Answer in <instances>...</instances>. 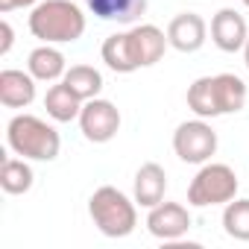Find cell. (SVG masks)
<instances>
[{"label": "cell", "mask_w": 249, "mask_h": 249, "mask_svg": "<svg viewBox=\"0 0 249 249\" xmlns=\"http://www.w3.org/2000/svg\"><path fill=\"white\" fill-rule=\"evenodd\" d=\"M6 144L15 156L33 161H53L62 150L59 132L36 114H15L6 126Z\"/></svg>", "instance_id": "2"}, {"label": "cell", "mask_w": 249, "mask_h": 249, "mask_svg": "<svg viewBox=\"0 0 249 249\" xmlns=\"http://www.w3.org/2000/svg\"><path fill=\"white\" fill-rule=\"evenodd\" d=\"M205 36H208V24L196 12H182L167 24V41L179 53H196L205 44Z\"/></svg>", "instance_id": "10"}, {"label": "cell", "mask_w": 249, "mask_h": 249, "mask_svg": "<svg viewBox=\"0 0 249 249\" xmlns=\"http://www.w3.org/2000/svg\"><path fill=\"white\" fill-rule=\"evenodd\" d=\"M65 82H68V88H71L82 103L100 97V91H103V73H100L97 68H91V65H73V68H68Z\"/></svg>", "instance_id": "19"}, {"label": "cell", "mask_w": 249, "mask_h": 249, "mask_svg": "<svg viewBox=\"0 0 249 249\" xmlns=\"http://www.w3.org/2000/svg\"><path fill=\"white\" fill-rule=\"evenodd\" d=\"M135 199H129L123 191L103 185L91 194L88 199V214L94 220V226L106 234V237H126L135 231L138 226V211H135Z\"/></svg>", "instance_id": "3"}, {"label": "cell", "mask_w": 249, "mask_h": 249, "mask_svg": "<svg viewBox=\"0 0 249 249\" xmlns=\"http://www.w3.org/2000/svg\"><path fill=\"white\" fill-rule=\"evenodd\" d=\"M0 56H6L12 50V41H15V33H12V24L9 21H0Z\"/></svg>", "instance_id": "22"}, {"label": "cell", "mask_w": 249, "mask_h": 249, "mask_svg": "<svg viewBox=\"0 0 249 249\" xmlns=\"http://www.w3.org/2000/svg\"><path fill=\"white\" fill-rule=\"evenodd\" d=\"M243 62H246V68H249V41L243 44Z\"/></svg>", "instance_id": "24"}, {"label": "cell", "mask_w": 249, "mask_h": 249, "mask_svg": "<svg viewBox=\"0 0 249 249\" xmlns=\"http://www.w3.org/2000/svg\"><path fill=\"white\" fill-rule=\"evenodd\" d=\"M36 182V173L33 167L27 164V159H3V170H0V188L12 196H21L33 188Z\"/></svg>", "instance_id": "18"}, {"label": "cell", "mask_w": 249, "mask_h": 249, "mask_svg": "<svg viewBox=\"0 0 249 249\" xmlns=\"http://www.w3.org/2000/svg\"><path fill=\"white\" fill-rule=\"evenodd\" d=\"M240 3H243V6H246V9H249V0H240Z\"/></svg>", "instance_id": "25"}, {"label": "cell", "mask_w": 249, "mask_h": 249, "mask_svg": "<svg viewBox=\"0 0 249 249\" xmlns=\"http://www.w3.org/2000/svg\"><path fill=\"white\" fill-rule=\"evenodd\" d=\"M36 76L27 71H15V68H6L0 71V103L6 108H27L33 100H36Z\"/></svg>", "instance_id": "12"}, {"label": "cell", "mask_w": 249, "mask_h": 249, "mask_svg": "<svg viewBox=\"0 0 249 249\" xmlns=\"http://www.w3.org/2000/svg\"><path fill=\"white\" fill-rule=\"evenodd\" d=\"M223 229L234 240H249V199H231V202H226Z\"/></svg>", "instance_id": "21"}, {"label": "cell", "mask_w": 249, "mask_h": 249, "mask_svg": "<svg viewBox=\"0 0 249 249\" xmlns=\"http://www.w3.org/2000/svg\"><path fill=\"white\" fill-rule=\"evenodd\" d=\"M217 100H220V111L223 114H234L246 106V82L234 73H217Z\"/></svg>", "instance_id": "20"}, {"label": "cell", "mask_w": 249, "mask_h": 249, "mask_svg": "<svg viewBox=\"0 0 249 249\" xmlns=\"http://www.w3.org/2000/svg\"><path fill=\"white\" fill-rule=\"evenodd\" d=\"M147 229L159 240H179L191 229V214L182 202H159L147 214Z\"/></svg>", "instance_id": "7"}, {"label": "cell", "mask_w": 249, "mask_h": 249, "mask_svg": "<svg viewBox=\"0 0 249 249\" xmlns=\"http://www.w3.org/2000/svg\"><path fill=\"white\" fill-rule=\"evenodd\" d=\"M126 36H129V47H132V56H135L138 68H153L156 62H161L164 50L170 47L167 33H161L156 24H138Z\"/></svg>", "instance_id": "8"}, {"label": "cell", "mask_w": 249, "mask_h": 249, "mask_svg": "<svg viewBox=\"0 0 249 249\" xmlns=\"http://www.w3.org/2000/svg\"><path fill=\"white\" fill-rule=\"evenodd\" d=\"M79 129L91 144H108L120 132V111L108 100H85L79 111Z\"/></svg>", "instance_id": "6"}, {"label": "cell", "mask_w": 249, "mask_h": 249, "mask_svg": "<svg viewBox=\"0 0 249 249\" xmlns=\"http://www.w3.org/2000/svg\"><path fill=\"white\" fill-rule=\"evenodd\" d=\"M85 6L100 21H117V24H135L147 12V0H85Z\"/></svg>", "instance_id": "14"}, {"label": "cell", "mask_w": 249, "mask_h": 249, "mask_svg": "<svg viewBox=\"0 0 249 249\" xmlns=\"http://www.w3.org/2000/svg\"><path fill=\"white\" fill-rule=\"evenodd\" d=\"M173 153L188 164H205L217 153V132L211 123H205V117L185 120L173 132Z\"/></svg>", "instance_id": "5"}, {"label": "cell", "mask_w": 249, "mask_h": 249, "mask_svg": "<svg viewBox=\"0 0 249 249\" xmlns=\"http://www.w3.org/2000/svg\"><path fill=\"white\" fill-rule=\"evenodd\" d=\"M36 3H38V0H0V12L9 15L15 9H27V6H36Z\"/></svg>", "instance_id": "23"}, {"label": "cell", "mask_w": 249, "mask_h": 249, "mask_svg": "<svg viewBox=\"0 0 249 249\" xmlns=\"http://www.w3.org/2000/svg\"><path fill=\"white\" fill-rule=\"evenodd\" d=\"M103 62L114 71V73H135L138 65H135V56H132V47H129V36L126 33H114L103 41Z\"/></svg>", "instance_id": "17"}, {"label": "cell", "mask_w": 249, "mask_h": 249, "mask_svg": "<svg viewBox=\"0 0 249 249\" xmlns=\"http://www.w3.org/2000/svg\"><path fill=\"white\" fill-rule=\"evenodd\" d=\"M164 191H167V173H164V167L156 164V161L141 164V170L135 173V182H132V199L141 208H156L164 199Z\"/></svg>", "instance_id": "11"}, {"label": "cell", "mask_w": 249, "mask_h": 249, "mask_svg": "<svg viewBox=\"0 0 249 249\" xmlns=\"http://www.w3.org/2000/svg\"><path fill=\"white\" fill-rule=\"evenodd\" d=\"M237 194V176L229 164H202L199 173L191 179L188 185V202L196 208H208V205H226L231 202Z\"/></svg>", "instance_id": "4"}, {"label": "cell", "mask_w": 249, "mask_h": 249, "mask_svg": "<svg viewBox=\"0 0 249 249\" xmlns=\"http://www.w3.org/2000/svg\"><path fill=\"white\" fill-rule=\"evenodd\" d=\"M188 108L196 117H220V100H217V82L214 76H199L188 88Z\"/></svg>", "instance_id": "16"}, {"label": "cell", "mask_w": 249, "mask_h": 249, "mask_svg": "<svg viewBox=\"0 0 249 249\" xmlns=\"http://www.w3.org/2000/svg\"><path fill=\"white\" fill-rule=\"evenodd\" d=\"M211 41L223 50V53H237L243 50V44L249 41V27L243 21L240 12L234 9H220L211 18Z\"/></svg>", "instance_id": "9"}, {"label": "cell", "mask_w": 249, "mask_h": 249, "mask_svg": "<svg viewBox=\"0 0 249 249\" xmlns=\"http://www.w3.org/2000/svg\"><path fill=\"white\" fill-rule=\"evenodd\" d=\"M27 71H30L38 82H56V79H65L68 62H65L62 50H56L53 44H41V47H36V50L30 53Z\"/></svg>", "instance_id": "13"}, {"label": "cell", "mask_w": 249, "mask_h": 249, "mask_svg": "<svg viewBox=\"0 0 249 249\" xmlns=\"http://www.w3.org/2000/svg\"><path fill=\"white\" fill-rule=\"evenodd\" d=\"M30 33L44 44H71L85 33V15L71 0H44L30 15Z\"/></svg>", "instance_id": "1"}, {"label": "cell", "mask_w": 249, "mask_h": 249, "mask_svg": "<svg viewBox=\"0 0 249 249\" xmlns=\"http://www.w3.org/2000/svg\"><path fill=\"white\" fill-rule=\"evenodd\" d=\"M44 108H47V114L56 120V123H71V120H76L79 117V111H82V100L68 88V82L62 79L59 85H53L50 91H47V97H44Z\"/></svg>", "instance_id": "15"}]
</instances>
